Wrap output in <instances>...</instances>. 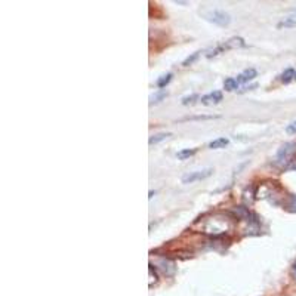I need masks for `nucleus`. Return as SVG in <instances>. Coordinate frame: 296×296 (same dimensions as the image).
Wrapping results in <instances>:
<instances>
[{
  "instance_id": "1",
  "label": "nucleus",
  "mask_w": 296,
  "mask_h": 296,
  "mask_svg": "<svg viewBox=\"0 0 296 296\" xmlns=\"http://www.w3.org/2000/svg\"><path fill=\"white\" fill-rule=\"evenodd\" d=\"M296 154V142H286L281 145L274 158V165L280 168H289V163L293 161L292 158Z\"/></svg>"
},
{
  "instance_id": "2",
  "label": "nucleus",
  "mask_w": 296,
  "mask_h": 296,
  "mask_svg": "<svg viewBox=\"0 0 296 296\" xmlns=\"http://www.w3.org/2000/svg\"><path fill=\"white\" fill-rule=\"evenodd\" d=\"M206 19L219 27H228L231 22V17L224 11H210L206 14Z\"/></svg>"
},
{
  "instance_id": "3",
  "label": "nucleus",
  "mask_w": 296,
  "mask_h": 296,
  "mask_svg": "<svg viewBox=\"0 0 296 296\" xmlns=\"http://www.w3.org/2000/svg\"><path fill=\"white\" fill-rule=\"evenodd\" d=\"M213 172V169H205V171H197V172H190V174L182 176V184H192L195 181H202L209 178Z\"/></svg>"
},
{
  "instance_id": "4",
  "label": "nucleus",
  "mask_w": 296,
  "mask_h": 296,
  "mask_svg": "<svg viewBox=\"0 0 296 296\" xmlns=\"http://www.w3.org/2000/svg\"><path fill=\"white\" fill-rule=\"evenodd\" d=\"M200 101H202V104L203 105L218 104V103H221V101H222V92H219V90L210 92V93H208V95H203V96L200 98Z\"/></svg>"
},
{
  "instance_id": "5",
  "label": "nucleus",
  "mask_w": 296,
  "mask_h": 296,
  "mask_svg": "<svg viewBox=\"0 0 296 296\" xmlns=\"http://www.w3.org/2000/svg\"><path fill=\"white\" fill-rule=\"evenodd\" d=\"M244 45V40L242 37H231V39H228L225 43L222 45V48L228 51V49H236V48H243Z\"/></svg>"
},
{
  "instance_id": "6",
  "label": "nucleus",
  "mask_w": 296,
  "mask_h": 296,
  "mask_svg": "<svg viewBox=\"0 0 296 296\" xmlns=\"http://www.w3.org/2000/svg\"><path fill=\"white\" fill-rule=\"evenodd\" d=\"M256 76H258V73H256L255 69H247V70H244L242 74L237 76V82H239V83H246V82H249V80H253Z\"/></svg>"
},
{
  "instance_id": "7",
  "label": "nucleus",
  "mask_w": 296,
  "mask_h": 296,
  "mask_svg": "<svg viewBox=\"0 0 296 296\" xmlns=\"http://www.w3.org/2000/svg\"><path fill=\"white\" fill-rule=\"evenodd\" d=\"M295 69H287V70H284L281 74H280V82L283 83V85H287V83H290L292 80H295Z\"/></svg>"
},
{
  "instance_id": "8",
  "label": "nucleus",
  "mask_w": 296,
  "mask_h": 296,
  "mask_svg": "<svg viewBox=\"0 0 296 296\" xmlns=\"http://www.w3.org/2000/svg\"><path fill=\"white\" fill-rule=\"evenodd\" d=\"M224 89H225L226 92H233V90H237L239 89V82H237V79H234V77H228L224 80Z\"/></svg>"
},
{
  "instance_id": "9",
  "label": "nucleus",
  "mask_w": 296,
  "mask_h": 296,
  "mask_svg": "<svg viewBox=\"0 0 296 296\" xmlns=\"http://www.w3.org/2000/svg\"><path fill=\"white\" fill-rule=\"evenodd\" d=\"M228 144H229V140H228V138H218V140H213L212 142H209V148H212V150L225 148Z\"/></svg>"
},
{
  "instance_id": "10",
  "label": "nucleus",
  "mask_w": 296,
  "mask_h": 296,
  "mask_svg": "<svg viewBox=\"0 0 296 296\" xmlns=\"http://www.w3.org/2000/svg\"><path fill=\"white\" fill-rule=\"evenodd\" d=\"M172 77H174V74H172V73H168V74L161 76V77L157 80V87H160V89L163 90V87H166L169 83H171Z\"/></svg>"
},
{
  "instance_id": "11",
  "label": "nucleus",
  "mask_w": 296,
  "mask_h": 296,
  "mask_svg": "<svg viewBox=\"0 0 296 296\" xmlns=\"http://www.w3.org/2000/svg\"><path fill=\"white\" fill-rule=\"evenodd\" d=\"M168 90H160V92H157V93H154V95H151L150 96V104H157V103H160L161 100H165L166 96H168Z\"/></svg>"
},
{
  "instance_id": "12",
  "label": "nucleus",
  "mask_w": 296,
  "mask_h": 296,
  "mask_svg": "<svg viewBox=\"0 0 296 296\" xmlns=\"http://www.w3.org/2000/svg\"><path fill=\"white\" fill-rule=\"evenodd\" d=\"M197 153V148H187V150H182V151H179L178 154H176V157L179 158V160H187L188 157H192L194 154Z\"/></svg>"
},
{
  "instance_id": "13",
  "label": "nucleus",
  "mask_w": 296,
  "mask_h": 296,
  "mask_svg": "<svg viewBox=\"0 0 296 296\" xmlns=\"http://www.w3.org/2000/svg\"><path fill=\"white\" fill-rule=\"evenodd\" d=\"M169 137H172V134H157L154 137H151L148 142H150V145H153V144H158L160 141L166 140V138H169Z\"/></svg>"
},
{
  "instance_id": "14",
  "label": "nucleus",
  "mask_w": 296,
  "mask_h": 296,
  "mask_svg": "<svg viewBox=\"0 0 296 296\" xmlns=\"http://www.w3.org/2000/svg\"><path fill=\"white\" fill-rule=\"evenodd\" d=\"M199 55H200V52H194L191 53L190 56H187V58L184 59V62H182V67H190L192 62L199 58Z\"/></svg>"
},
{
  "instance_id": "15",
  "label": "nucleus",
  "mask_w": 296,
  "mask_h": 296,
  "mask_svg": "<svg viewBox=\"0 0 296 296\" xmlns=\"http://www.w3.org/2000/svg\"><path fill=\"white\" fill-rule=\"evenodd\" d=\"M287 209L292 213H296V194L295 195H290L289 197V202H287Z\"/></svg>"
},
{
  "instance_id": "16",
  "label": "nucleus",
  "mask_w": 296,
  "mask_h": 296,
  "mask_svg": "<svg viewBox=\"0 0 296 296\" xmlns=\"http://www.w3.org/2000/svg\"><path fill=\"white\" fill-rule=\"evenodd\" d=\"M279 28H283V27H296V19H284V21H281L279 22V25H277Z\"/></svg>"
},
{
  "instance_id": "17",
  "label": "nucleus",
  "mask_w": 296,
  "mask_h": 296,
  "mask_svg": "<svg viewBox=\"0 0 296 296\" xmlns=\"http://www.w3.org/2000/svg\"><path fill=\"white\" fill-rule=\"evenodd\" d=\"M195 100H199V95L192 93V95H190V96H184V98H182V104H184V105L192 104V103H194Z\"/></svg>"
},
{
  "instance_id": "18",
  "label": "nucleus",
  "mask_w": 296,
  "mask_h": 296,
  "mask_svg": "<svg viewBox=\"0 0 296 296\" xmlns=\"http://www.w3.org/2000/svg\"><path fill=\"white\" fill-rule=\"evenodd\" d=\"M286 132H287L289 135H295L296 134V122L287 124V127H286Z\"/></svg>"
},
{
  "instance_id": "19",
  "label": "nucleus",
  "mask_w": 296,
  "mask_h": 296,
  "mask_svg": "<svg viewBox=\"0 0 296 296\" xmlns=\"http://www.w3.org/2000/svg\"><path fill=\"white\" fill-rule=\"evenodd\" d=\"M287 169H290V171H296V160H293V163H292Z\"/></svg>"
},
{
  "instance_id": "20",
  "label": "nucleus",
  "mask_w": 296,
  "mask_h": 296,
  "mask_svg": "<svg viewBox=\"0 0 296 296\" xmlns=\"http://www.w3.org/2000/svg\"><path fill=\"white\" fill-rule=\"evenodd\" d=\"M156 192L154 191H150V195H148V199H153V195H154Z\"/></svg>"
},
{
  "instance_id": "21",
  "label": "nucleus",
  "mask_w": 296,
  "mask_h": 296,
  "mask_svg": "<svg viewBox=\"0 0 296 296\" xmlns=\"http://www.w3.org/2000/svg\"><path fill=\"white\" fill-rule=\"evenodd\" d=\"M293 273H295V276H296V262L293 264Z\"/></svg>"
},
{
  "instance_id": "22",
  "label": "nucleus",
  "mask_w": 296,
  "mask_h": 296,
  "mask_svg": "<svg viewBox=\"0 0 296 296\" xmlns=\"http://www.w3.org/2000/svg\"><path fill=\"white\" fill-rule=\"evenodd\" d=\"M295 80H296V73H295Z\"/></svg>"
}]
</instances>
